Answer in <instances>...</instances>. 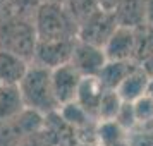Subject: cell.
Segmentation results:
<instances>
[{"label": "cell", "mask_w": 153, "mask_h": 146, "mask_svg": "<svg viewBox=\"0 0 153 146\" xmlns=\"http://www.w3.org/2000/svg\"><path fill=\"white\" fill-rule=\"evenodd\" d=\"M26 112L17 86H0V124L17 119Z\"/></svg>", "instance_id": "14"}, {"label": "cell", "mask_w": 153, "mask_h": 146, "mask_svg": "<svg viewBox=\"0 0 153 146\" xmlns=\"http://www.w3.org/2000/svg\"><path fill=\"white\" fill-rule=\"evenodd\" d=\"M17 88L21 93L24 108L31 113H36L40 117L53 115L60 108L52 86V70L31 64Z\"/></svg>", "instance_id": "1"}, {"label": "cell", "mask_w": 153, "mask_h": 146, "mask_svg": "<svg viewBox=\"0 0 153 146\" xmlns=\"http://www.w3.org/2000/svg\"><path fill=\"white\" fill-rule=\"evenodd\" d=\"M38 42H65L77 40V22L59 4L42 2L33 19Z\"/></svg>", "instance_id": "2"}, {"label": "cell", "mask_w": 153, "mask_h": 146, "mask_svg": "<svg viewBox=\"0 0 153 146\" xmlns=\"http://www.w3.org/2000/svg\"><path fill=\"white\" fill-rule=\"evenodd\" d=\"M120 105H122V100L117 95V91H103V96H102V102H100V107H98L97 120L100 124L114 122Z\"/></svg>", "instance_id": "15"}, {"label": "cell", "mask_w": 153, "mask_h": 146, "mask_svg": "<svg viewBox=\"0 0 153 146\" xmlns=\"http://www.w3.org/2000/svg\"><path fill=\"white\" fill-rule=\"evenodd\" d=\"M146 24L153 28V0H146Z\"/></svg>", "instance_id": "23"}, {"label": "cell", "mask_w": 153, "mask_h": 146, "mask_svg": "<svg viewBox=\"0 0 153 146\" xmlns=\"http://www.w3.org/2000/svg\"><path fill=\"white\" fill-rule=\"evenodd\" d=\"M57 113H59L69 125H72V127H88L91 122H95L76 102L65 105V107H60V110L57 112Z\"/></svg>", "instance_id": "16"}, {"label": "cell", "mask_w": 153, "mask_h": 146, "mask_svg": "<svg viewBox=\"0 0 153 146\" xmlns=\"http://www.w3.org/2000/svg\"><path fill=\"white\" fill-rule=\"evenodd\" d=\"M132 110L138 124V131L143 129L153 120V98L148 95H143L136 102H132Z\"/></svg>", "instance_id": "19"}, {"label": "cell", "mask_w": 153, "mask_h": 146, "mask_svg": "<svg viewBox=\"0 0 153 146\" xmlns=\"http://www.w3.org/2000/svg\"><path fill=\"white\" fill-rule=\"evenodd\" d=\"M119 28L117 21L114 17V12H107L98 9L97 12L84 19L79 28H77V40L79 42L97 47V48H105L107 42L110 40L114 31Z\"/></svg>", "instance_id": "4"}, {"label": "cell", "mask_w": 153, "mask_h": 146, "mask_svg": "<svg viewBox=\"0 0 153 146\" xmlns=\"http://www.w3.org/2000/svg\"><path fill=\"white\" fill-rule=\"evenodd\" d=\"M139 131H148V132H153V120L150 122V124L146 125V127H143V129H139Z\"/></svg>", "instance_id": "26"}, {"label": "cell", "mask_w": 153, "mask_h": 146, "mask_svg": "<svg viewBox=\"0 0 153 146\" xmlns=\"http://www.w3.org/2000/svg\"><path fill=\"white\" fill-rule=\"evenodd\" d=\"M138 65H139L143 70H145V72H146L150 77H153V53H152L150 57H146L143 62H139Z\"/></svg>", "instance_id": "22"}, {"label": "cell", "mask_w": 153, "mask_h": 146, "mask_svg": "<svg viewBox=\"0 0 153 146\" xmlns=\"http://www.w3.org/2000/svg\"><path fill=\"white\" fill-rule=\"evenodd\" d=\"M107 60L115 62H136V29L119 26L105 45Z\"/></svg>", "instance_id": "8"}, {"label": "cell", "mask_w": 153, "mask_h": 146, "mask_svg": "<svg viewBox=\"0 0 153 146\" xmlns=\"http://www.w3.org/2000/svg\"><path fill=\"white\" fill-rule=\"evenodd\" d=\"M76 40L65 42H38L33 57V65H40L43 69H59L71 62V55L74 50Z\"/></svg>", "instance_id": "5"}, {"label": "cell", "mask_w": 153, "mask_h": 146, "mask_svg": "<svg viewBox=\"0 0 153 146\" xmlns=\"http://www.w3.org/2000/svg\"><path fill=\"white\" fill-rule=\"evenodd\" d=\"M42 2H47V4H59V5H65L67 0H42Z\"/></svg>", "instance_id": "25"}, {"label": "cell", "mask_w": 153, "mask_h": 146, "mask_svg": "<svg viewBox=\"0 0 153 146\" xmlns=\"http://www.w3.org/2000/svg\"><path fill=\"white\" fill-rule=\"evenodd\" d=\"M31 64L7 52H0V86H19Z\"/></svg>", "instance_id": "11"}, {"label": "cell", "mask_w": 153, "mask_h": 146, "mask_svg": "<svg viewBox=\"0 0 153 146\" xmlns=\"http://www.w3.org/2000/svg\"><path fill=\"white\" fill-rule=\"evenodd\" d=\"M64 7L67 9V12L72 16V19L77 22V28L84 19H88L93 12H97L100 9L97 0H67V4Z\"/></svg>", "instance_id": "18"}, {"label": "cell", "mask_w": 153, "mask_h": 146, "mask_svg": "<svg viewBox=\"0 0 153 146\" xmlns=\"http://www.w3.org/2000/svg\"><path fill=\"white\" fill-rule=\"evenodd\" d=\"M148 83H150V76L139 65H136L131 70V74L126 77L124 81H122V84L117 88V95L120 96L122 102L132 103L138 98H141L143 95H146Z\"/></svg>", "instance_id": "13"}, {"label": "cell", "mask_w": 153, "mask_h": 146, "mask_svg": "<svg viewBox=\"0 0 153 146\" xmlns=\"http://www.w3.org/2000/svg\"><path fill=\"white\" fill-rule=\"evenodd\" d=\"M127 146H153V132L134 131L127 134Z\"/></svg>", "instance_id": "20"}, {"label": "cell", "mask_w": 153, "mask_h": 146, "mask_svg": "<svg viewBox=\"0 0 153 146\" xmlns=\"http://www.w3.org/2000/svg\"><path fill=\"white\" fill-rule=\"evenodd\" d=\"M119 2L120 0H97L98 7L102 9V10H107V12H114L115 7L119 5Z\"/></svg>", "instance_id": "21"}, {"label": "cell", "mask_w": 153, "mask_h": 146, "mask_svg": "<svg viewBox=\"0 0 153 146\" xmlns=\"http://www.w3.org/2000/svg\"><path fill=\"white\" fill-rule=\"evenodd\" d=\"M119 26L138 29L146 24V0H120L114 10Z\"/></svg>", "instance_id": "9"}, {"label": "cell", "mask_w": 153, "mask_h": 146, "mask_svg": "<svg viewBox=\"0 0 153 146\" xmlns=\"http://www.w3.org/2000/svg\"><path fill=\"white\" fill-rule=\"evenodd\" d=\"M81 81L83 77L79 76V72L71 64L52 70V86H53V93L59 102V107H65L76 102Z\"/></svg>", "instance_id": "7"}, {"label": "cell", "mask_w": 153, "mask_h": 146, "mask_svg": "<svg viewBox=\"0 0 153 146\" xmlns=\"http://www.w3.org/2000/svg\"><path fill=\"white\" fill-rule=\"evenodd\" d=\"M38 43L33 21L19 17H0V52L21 57L26 62H33Z\"/></svg>", "instance_id": "3"}, {"label": "cell", "mask_w": 153, "mask_h": 146, "mask_svg": "<svg viewBox=\"0 0 153 146\" xmlns=\"http://www.w3.org/2000/svg\"><path fill=\"white\" fill-rule=\"evenodd\" d=\"M153 53V28L152 26H141L136 29V64L143 62L146 57Z\"/></svg>", "instance_id": "17"}, {"label": "cell", "mask_w": 153, "mask_h": 146, "mask_svg": "<svg viewBox=\"0 0 153 146\" xmlns=\"http://www.w3.org/2000/svg\"><path fill=\"white\" fill-rule=\"evenodd\" d=\"M146 95L153 98V77H150V83H148V90H146Z\"/></svg>", "instance_id": "24"}, {"label": "cell", "mask_w": 153, "mask_h": 146, "mask_svg": "<svg viewBox=\"0 0 153 146\" xmlns=\"http://www.w3.org/2000/svg\"><path fill=\"white\" fill-rule=\"evenodd\" d=\"M136 62H115L107 60L103 69L98 72L97 81L100 83L102 90L105 91H117V88L122 84L126 77L131 74V70L136 67Z\"/></svg>", "instance_id": "12"}, {"label": "cell", "mask_w": 153, "mask_h": 146, "mask_svg": "<svg viewBox=\"0 0 153 146\" xmlns=\"http://www.w3.org/2000/svg\"><path fill=\"white\" fill-rule=\"evenodd\" d=\"M69 64L79 72L81 77H97L107 64V57L103 48H97L76 40Z\"/></svg>", "instance_id": "6"}, {"label": "cell", "mask_w": 153, "mask_h": 146, "mask_svg": "<svg viewBox=\"0 0 153 146\" xmlns=\"http://www.w3.org/2000/svg\"><path fill=\"white\" fill-rule=\"evenodd\" d=\"M103 91L100 83L97 81V77H83V81L79 84L77 90V96H76V103L83 108L88 115H90L95 122H98V107L103 96Z\"/></svg>", "instance_id": "10"}]
</instances>
